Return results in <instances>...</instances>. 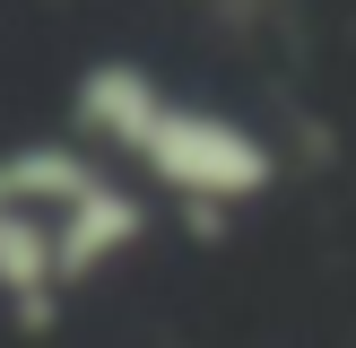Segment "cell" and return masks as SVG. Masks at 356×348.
<instances>
[{
	"label": "cell",
	"mask_w": 356,
	"mask_h": 348,
	"mask_svg": "<svg viewBox=\"0 0 356 348\" xmlns=\"http://www.w3.org/2000/svg\"><path fill=\"white\" fill-rule=\"evenodd\" d=\"M87 122H96L104 139H122L139 166H156L174 191H209V200H261V191H270V148H261L252 131L200 113V104L156 96L139 70L87 79Z\"/></svg>",
	"instance_id": "obj_1"
}]
</instances>
